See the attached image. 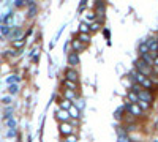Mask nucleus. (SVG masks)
Returning <instances> with one entry per match:
<instances>
[{
  "mask_svg": "<svg viewBox=\"0 0 158 142\" xmlns=\"http://www.w3.org/2000/svg\"><path fill=\"white\" fill-rule=\"evenodd\" d=\"M135 70L141 74H144L146 77H153V71H152V67H149L146 62H144L142 59H138L135 62Z\"/></svg>",
  "mask_w": 158,
  "mask_h": 142,
  "instance_id": "obj_1",
  "label": "nucleus"
},
{
  "mask_svg": "<svg viewBox=\"0 0 158 142\" xmlns=\"http://www.w3.org/2000/svg\"><path fill=\"white\" fill-rule=\"evenodd\" d=\"M125 106V111H127V114H131L133 117H142L144 115V112H142V109L138 106V104H131V103H127V104H123Z\"/></svg>",
  "mask_w": 158,
  "mask_h": 142,
  "instance_id": "obj_2",
  "label": "nucleus"
},
{
  "mask_svg": "<svg viewBox=\"0 0 158 142\" xmlns=\"http://www.w3.org/2000/svg\"><path fill=\"white\" fill-rule=\"evenodd\" d=\"M65 79L77 84V81H79V73H77L74 68H68V70H65Z\"/></svg>",
  "mask_w": 158,
  "mask_h": 142,
  "instance_id": "obj_3",
  "label": "nucleus"
},
{
  "mask_svg": "<svg viewBox=\"0 0 158 142\" xmlns=\"http://www.w3.org/2000/svg\"><path fill=\"white\" fill-rule=\"evenodd\" d=\"M56 117H57V120H59L60 123H68V120L71 119V117H70V112H68V111H63V109H59V111H57Z\"/></svg>",
  "mask_w": 158,
  "mask_h": 142,
  "instance_id": "obj_4",
  "label": "nucleus"
},
{
  "mask_svg": "<svg viewBox=\"0 0 158 142\" xmlns=\"http://www.w3.org/2000/svg\"><path fill=\"white\" fill-rule=\"evenodd\" d=\"M71 47H73V52L79 54V52H82V51H85V49H87V44L81 43L79 40H73V41H71Z\"/></svg>",
  "mask_w": 158,
  "mask_h": 142,
  "instance_id": "obj_5",
  "label": "nucleus"
},
{
  "mask_svg": "<svg viewBox=\"0 0 158 142\" xmlns=\"http://www.w3.org/2000/svg\"><path fill=\"white\" fill-rule=\"evenodd\" d=\"M59 131H60V134L62 136H70L71 133H73V126L70 125V123H60V126H59Z\"/></svg>",
  "mask_w": 158,
  "mask_h": 142,
  "instance_id": "obj_6",
  "label": "nucleus"
},
{
  "mask_svg": "<svg viewBox=\"0 0 158 142\" xmlns=\"http://www.w3.org/2000/svg\"><path fill=\"white\" fill-rule=\"evenodd\" d=\"M138 96H139V101H146V103H150V104L153 101V95H152V92H149V90H142Z\"/></svg>",
  "mask_w": 158,
  "mask_h": 142,
  "instance_id": "obj_7",
  "label": "nucleus"
},
{
  "mask_svg": "<svg viewBox=\"0 0 158 142\" xmlns=\"http://www.w3.org/2000/svg\"><path fill=\"white\" fill-rule=\"evenodd\" d=\"M67 59H68V63L71 65V68H74V67L79 65V54H76V52H70Z\"/></svg>",
  "mask_w": 158,
  "mask_h": 142,
  "instance_id": "obj_8",
  "label": "nucleus"
},
{
  "mask_svg": "<svg viewBox=\"0 0 158 142\" xmlns=\"http://www.w3.org/2000/svg\"><path fill=\"white\" fill-rule=\"evenodd\" d=\"M104 10H106V3L104 2H97L95 3V14L97 16H103Z\"/></svg>",
  "mask_w": 158,
  "mask_h": 142,
  "instance_id": "obj_9",
  "label": "nucleus"
},
{
  "mask_svg": "<svg viewBox=\"0 0 158 142\" xmlns=\"http://www.w3.org/2000/svg\"><path fill=\"white\" fill-rule=\"evenodd\" d=\"M95 21H97V14H95V11L87 13V14L84 16V22H85V24H89V25H90V24H94Z\"/></svg>",
  "mask_w": 158,
  "mask_h": 142,
  "instance_id": "obj_10",
  "label": "nucleus"
},
{
  "mask_svg": "<svg viewBox=\"0 0 158 142\" xmlns=\"http://www.w3.org/2000/svg\"><path fill=\"white\" fill-rule=\"evenodd\" d=\"M125 114H127V111H125V106H120L117 111H115V114H114V117L117 119V120H123V117H125Z\"/></svg>",
  "mask_w": 158,
  "mask_h": 142,
  "instance_id": "obj_11",
  "label": "nucleus"
},
{
  "mask_svg": "<svg viewBox=\"0 0 158 142\" xmlns=\"http://www.w3.org/2000/svg\"><path fill=\"white\" fill-rule=\"evenodd\" d=\"M150 51H149V44H147V41H144V43H141L139 44V54L141 55H146V54H149Z\"/></svg>",
  "mask_w": 158,
  "mask_h": 142,
  "instance_id": "obj_12",
  "label": "nucleus"
},
{
  "mask_svg": "<svg viewBox=\"0 0 158 142\" xmlns=\"http://www.w3.org/2000/svg\"><path fill=\"white\" fill-rule=\"evenodd\" d=\"M79 33H87V35H90V25L85 24V22H81V24H79Z\"/></svg>",
  "mask_w": 158,
  "mask_h": 142,
  "instance_id": "obj_13",
  "label": "nucleus"
},
{
  "mask_svg": "<svg viewBox=\"0 0 158 142\" xmlns=\"http://www.w3.org/2000/svg\"><path fill=\"white\" fill-rule=\"evenodd\" d=\"M63 96H65V99H68V101H71V99H74L76 98V92H73V90H63Z\"/></svg>",
  "mask_w": 158,
  "mask_h": 142,
  "instance_id": "obj_14",
  "label": "nucleus"
},
{
  "mask_svg": "<svg viewBox=\"0 0 158 142\" xmlns=\"http://www.w3.org/2000/svg\"><path fill=\"white\" fill-rule=\"evenodd\" d=\"M128 99L131 101V104H138L139 103V96H138V93H135V92H128Z\"/></svg>",
  "mask_w": 158,
  "mask_h": 142,
  "instance_id": "obj_15",
  "label": "nucleus"
},
{
  "mask_svg": "<svg viewBox=\"0 0 158 142\" xmlns=\"http://www.w3.org/2000/svg\"><path fill=\"white\" fill-rule=\"evenodd\" d=\"M59 104H60V109H63V111H70V108L73 106V103L68 101V99H62Z\"/></svg>",
  "mask_w": 158,
  "mask_h": 142,
  "instance_id": "obj_16",
  "label": "nucleus"
},
{
  "mask_svg": "<svg viewBox=\"0 0 158 142\" xmlns=\"http://www.w3.org/2000/svg\"><path fill=\"white\" fill-rule=\"evenodd\" d=\"M63 85L67 87L68 90H73V92H76V90H77V84L76 82H71V81H67V79L63 81Z\"/></svg>",
  "mask_w": 158,
  "mask_h": 142,
  "instance_id": "obj_17",
  "label": "nucleus"
},
{
  "mask_svg": "<svg viewBox=\"0 0 158 142\" xmlns=\"http://www.w3.org/2000/svg\"><path fill=\"white\" fill-rule=\"evenodd\" d=\"M68 112H70V117H73V119H79V108H77V106L73 104V106L70 108Z\"/></svg>",
  "mask_w": 158,
  "mask_h": 142,
  "instance_id": "obj_18",
  "label": "nucleus"
},
{
  "mask_svg": "<svg viewBox=\"0 0 158 142\" xmlns=\"http://www.w3.org/2000/svg\"><path fill=\"white\" fill-rule=\"evenodd\" d=\"M81 43H84V44H89L92 40H90V35H87V33H79V38H77Z\"/></svg>",
  "mask_w": 158,
  "mask_h": 142,
  "instance_id": "obj_19",
  "label": "nucleus"
},
{
  "mask_svg": "<svg viewBox=\"0 0 158 142\" xmlns=\"http://www.w3.org/2000/svg\"><path fill=\"white\" fill-rule=\"evenodd\" d=\"M100 29H101V22H100V21H95L94 24H90V32H92V33L98 32Z\"/></svg>",
  "mask_w": 158,
  "mask_h": 142,
  "instance_id": "obj_20",
  "label": "nucleus"
},
{
  "mask_svg": "<svg viewBox=\"0 0 158 142\" xmlns=\"http://www.w3.org/2000/svg\"><path fill=\"white\" fill-rule=\"evenodd\" d=\"M138 106L142 109V112H144V111H149V109L152 108L150 103H146V101H139V103H138Z\"/></svg>",
  "mask_w": 158,
  "mask_h": 142,
  "instance_id": "obj_21",
  "label": "nucleus"
},
{
  "mask_svg": "<svg viewBox=\"0 0 158 142\" xmlns=\"http://www.w3.org/2000/svg\"><path fill=\"white\" fill-rule=\"evenodd\" d=\"M123 128H125L127 133H130V131H136V130H138V125H136V123H130V125H125Z\"/></svg>",
  "mask_w": 158,
  "mask_h": 142,
  "instance_id": "obj_22",
  "label": "nucleus"
},
{
  "mask_svg": "<svg viewBox=\"0 0 158 142\" xmlns=\"http://www.w3.org/2000/svg\"><path fill=\"white\" fill-rule=\"evenodd\" d=\"M117 142H131L130 136H117Z\"/></svg>",
  "mask_w": 158,
  "mask_h": 142,
  "instance_id": "obj_23",
  "label": "nucleus"
},
{
  "mask_svg": "<svg viewBox=\"0 0 158 142\" xmlns=\"http://www.w3.org/2000/svg\"><path fill=\"white\" fill-rule=\"evenodd\" d=\"M76 140H77V137L76 136H71V134L65 137V142H76Z\"/></svg>",
  "mask_w": 158,
  "mask_h": 142,
  "instance_id": "obj_24",
  "label": "nucleus"
},
{
  "mask_svg": "<svg viewBox=\"0 0 158 142\" xmlns=\"http://www.w3.org/2000/svg\"><path fill=\"white\" fill-rule=\"evenodd\" d=\"M87 6V2H85V0H82V2H81V5H79V11H84V8Z\"/></svg>",
  "mask_w": 158,
  "mask_h": 142,
  "instance_id": "obj_25",
  "label": "nucleus"
},
{
  "mask_svg": "<svg viewBox=\"0 0 158 142\" xmlns=\"http://www.w3.org/2000/svg\"><path fill=\"white\" fill-rule=\"evenodd\" d=\"M103 33L106 35V38H109V30H103Z\"/></svg>",
  "mask_w": 158,
  "mask_h": 142,
  "instance_id": "obj_26",
  "label": "nucleus"
},
{
  "mask_svg": "<svg viewBox=\"0 0 158 142\" xmlns=\"http://www.w3.org/2000/svg\"><path fill=\"white\" fill-rule=\"evenodd\" d=\"M155 67H158V57L155 59Z\"/></svg>",
  "mask_w": 158,
  "mask_h": 142,
  "instance_id": "obj_27",
  "label": "nucleus"
},
{
  "mask_svg": "<svg viewBox=\"0 0 158 142\" xmlns=\"http://www.w3.org/2000/svg\"><path fill=\"white\" fill-rule=\"evenodd\" d=\"M155 40H156V43H158V36H156V38H155Z\"/></svg>",
  "mask_w": 158,
  "mask_h": 142,
  "instance_id": "obj_28",
  "label": "nucleus"
},
{
  "mask_svg": "<svg viewBox=\"0 0 158 142\" xmlns=\"http://www.w3.org/2000/svg\"><path fill=\"white\" fill-rule=\"evenodd\" d=\"M153 142H158V140H153Z\"/></svg>",
  "mask_w": 158,
  "mask_h": 142,
  "instance_id": "obj_29",
  "label": "nucleus"
}]
</instances>
